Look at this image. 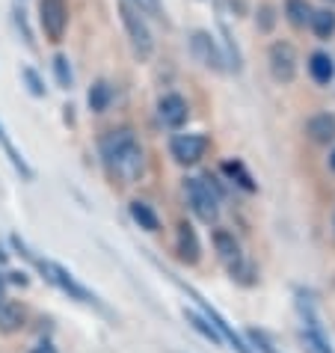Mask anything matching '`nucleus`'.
I'll use <instances>...</instances> for the list:
<instances>
[{
  "mask_svg": "<svg viewBox=\"0 0 335 353\" xmlns=\"http://www.w3.org/2000/svg\"><path fill=\"white\" fill-rule=\"evenodd\" d=\"M101 158L107 163V170L125 184L140 181V175L145 170V152L136 143L131 128H119L107 134L101 140Z\"/></svg>",
  "mask_w": 335,
  "mask_h": 353,
  "instance_id": "1",
  "label": "nucleus"
},
{
  "mask_svg": "<svg viewBox=\"0 0 335 353\" xmlns=\"http://www.w3.org/2000/svg\"><path fill=\"white\" fill-rule=\"evenodd\" d=\"M184 196L190 202L193 214L199 217L202 223H216L220 220V196H216L214 184L208 175H199V179H187L184 181Z\"/></svg>",
  "mask_w": 335,
  "mask_h": 353,
  "instance_id": "2",
  "label": "nucleus"
},
{
  "mask_svg": "<svg viewBox=\"0 0 335 353\" xmlns=\"http://www.w3.org/2000/svg\"><path fill=\"white\" fill-rule=\"evenodd\" d=\"M214 250H216V256H220V261L229 268L232 273V279H238L241 285H252V268L243 261V252L238 247V241H234V234L232 232H225V229H216L214 232Z\"/></svg>",
  "mask_w": 335,
  "mask_h": 353,
  "instance_id": "3",
  "label": "nucleus"
},
{
  "mask_svg": "<svg viewBox=\"0 0 335 353\" xmlns=\"http://www.w3.org/2000/svg\"><path fill=\"white\" fill-rule=\"evenodd\" d=\"M33 261H36V268L42 270V276L51 282V285H57L60 291H65L68 297H74V300H81V303H90V306H98L101 312H107V309L101 306V300H98L92 291H86L81 282H77L65 268H60L57 261H48V259H33Z\"/></svg>",
  "mask_w": 335,
  "mask_h": 353,
  "instance_id": "4",
  "label": "nucleus"
},
{
  "mask_svg": "<svg viewBox=\"0 0 335 353\" xmlns=\"http://www.w3.org/2000/svg\"><path fill=\"white\" fill-rule=\"evenodd\" d=\"M119 15H122V24H125V33L128 39H131V48L134 54L140 57V60H149L152 51H154V39H152V30L149 24H145L143 12H136V9L131 3H119Z\"/></svg>",
  "mask_w": 335,
  "mask_h": 353,
  "instance_id": "5",
  "label": "nucleus"
},
{
  "mask_svg": "<svg viewBox=\"0 0 335 353\" xmlns=\"http://www.w3.org/2000/svg\"><path fill=\"white\" fill-rule=\"evenodd\" d=\"M297 48L291 42H273L270 51H267V65H270V74L276 83H294L297 77Z\"/></svg>",
  "mask_w": 335,
  "mask_h": 353,
  "instance_id": "6",
  "label": "nucleus"
},
{
  "mask_svg": "<svg viewBox=\"0 0 335 353\" xmlns=\"http://www.w3.org/2000/svg\"><path fill=\"white\" fill-rule=\"evenodd\" d=\"M39 24H42L48 42L60 45L68 27V6L63 0H42L39 3Z\"/></svg>",
  "mask_w": 335,
  "mask_h": 353,
  "instance_id": "7",
  "label": "nucleus"
},
{
  "mask_svg": "<svg viewBox=\"0 0 335 353\" xmlns=\"http://www.w3.org/2000/svg\"><path fill=\"white\" fill-rule=\"evenodd\" d=\"M190 54L196 63H202L211 72H225V57L216 45V39L208 30H193L190 33Z\"/></svg>",
  "mask_w": 335,
  "mask_h": 353,
  "instance_id": "8",
  "label": "nucleus"
},
{
  "mask_svg": "<svg viewBox=\"0 0 335 353\" xmlns=\"http://www.w3.org/2000/svg\"><path fill=\"white\" fill-rule=\"evenodd\" d=\"M170 152L181 166H193L208 152V137L205 134H175L170 143Z\"/></svg>",
  "mask_w": 335,
  "mask_h": 353,
  "instance_id": "9",
  "label": "nucleus"
},
{
  "mask_svg": "<svg viewBox=\"0 0 335 353\" xmlns=\"http://www.w3.org/2000/svg\"><path fill=\"white\" fill-rule=\"evenodd\" d=\"M157 116H161V122L166 128H181L187 122V116H190V107H187V101L179 92H170L157 101Z\"/></svg>",
  "mask_w": 335,
  "mask_h": 353,
  "instance_id": "10",
  "label": "nucleus"
},
{
  "mask_svg": "<svg viewBox=\"0 0 335 353\" xmlns=\"http://www.w3.org/2000/svg\"><path fill=\"white\" fill-rule=\"evenodd\" d=\"M175 250H179V259L184 264H196L202 259V243H199V238H196L190 223L179 225V232H175Z\"/></svg>",
  "mask_w": 335,
  "mask_h": 353,
  "instance_id": "11",
  "label": "nucleus"
},
{
  "mask_svg": "<svg viewBox=\"0 0 335 353\" xmlns=\"http://www.w3.org/2000/svg\"><path fill=\"white\" fill-rule=\"evenodd\" d=\"M305 131L314 143H332L335 140V116L332 113H314L309 122H305Z\"/></svg>",
  "mask_w": 335,
  "mask_h": 353,
  "instance_id": "12",
  "label": "nucleus"
},
{
  "mask_svg": "<svg viewBox=\"0 0 335 353\" xmlns=\"http://www.w3.org/2000/svg\"><path fill=\"white\" fill-rule=\"evenodd\" d=\"M24 323H27V309L21 303L3 300V306H0V332H18L24 330Z\"/></svg>",
  "mask_w": 335,
  "mask_h": 353,
  "instance_id": "13",
  "label": "nucleus"
},
{
  "mask_svg": "<svg viewBox=\"0 0 335 353\" xmlns=\"http://www.w3.org/2000/svg\"><path fill=\"white\" fill-rule=\"evenodd\" d=\"M309 74H312L314 83L327 86L332 77H335V63H332V57H329L327 51H314V54L309 57Z\"/></svg>",
  "mask_w": 335,
  "mask_h": 353,
  "instance_id": "14",
  "label": "nucleus"
},
{
  "mask_svg": "<svg viewBox=\"0 0 335 353\" xmlns=\"http://www.w3.org/2000/svg\"><path fill=\"white\" fill-rule=\"evenodd\" d=\"M128 211H131V220H134L136 225H140L143 232H157V229H161V220H157V214H154V208H152L149 202L134 199V202H131V208H128Z\"/></svg>",
  "mask_w": 335,
  "mask_h": 353,
  "instance_id": "15",
  "label": "nucleus"
},
{
  "mask_svg": "<svg viewBox=\"0 0 335 353\" xmlns=\"http://www.w3.org/2000/svg\"><path fill=\"white\" fill-rule=\"evenodd\" d=\"M309 30L318 36V39H332L335 36V9H314L312 12V21H309Z\"/></svg>",
  "mask_w": 335,
  "mask_h": 353,
  "instance_id": "16",
  "label": "nucleus"
},
{
  "mask_svg": "<svg viewBox=\"0 0 335 353\" xmlns=\"http://www.w3.org/2000/svg\"><path fill=\"white\" fill-rule=\"evenodd\" d=\"M184 318H187V323L199 332L202 339H208L211 345H223V336H220V330L214 327V323L205 318V315H199V312H193V309H184Z\"/></svg>",
  "mask_w": 335,
  "mask_h": 353,
  "instance_id": "17",
  "label": "nucleus"
},
{
  "mask_svg": "<svg viewBox=\"0 0 335 353\" xmlns=\"http://www.w3.org/2000/svg\"><path fill=\"white\" fill-rule=\"evenodd\" d=\"M312 3L309 0H285V18L294 24V27H309V21H312Z\"/></svg>",
  "mask_w": 335,
  "mask_h": 353,
  "instance_id": "18",
  "label": "nucleus"
},
{
  "mask_svg": "<svg viewBox=\"0 0 335 353\" xmlns=\"http://www.w3.org/2000/svg\"><path fill=\"white\" fill-rule=\"evenodd\" d=\"M110 101H113L110 83H107V81L92 83V90H90V110H92V113H104L107 107H110Z\"/></svg>",
  "mask_w": 335,
  "mask_h": 353,
  "instance_id": "19",
  "label": "nucleus"
},
{
  "mask_svg": "<svg viewBox=\"0 0 335 353\" xmlns=\"http://www.w3.org/2000/svg\"><path fill=\"white\" fill-rule=\"evenodd\" d=\"M223 172L229 175L232 181H238L243 190H258V184L252 181V175L246 172V166H243L241 161H225V163H223Z\"/></svg>",
  "mask_w": 335,
  "mask_h": 353,
  "instance_id": "20",
  "label": "nucleus"
},
{
  "mask_svg": "<svg viewBox=\"0 0 335 353\" xmlns=\"http://www.w3.org/2000/svg\"><path fill=\"white\" fill-rule=\"evenodd\" d=\"M303 345L305 353H332L327 332H314V330H303Z\"/></svg>",
  "mask_w": 335,
  "mask_h": 353,
  "instance_id": "21",
  "label": "nucleus"
},
{
  "mask_svg": "<svg viewBox=\"0 0 335 353\" xmlns=\"http://www.w3.org/2000/svg\"><path fill=\"white\" fill-rule=\"evenodd\" d=\"M0 140H3V149H6V154H9V161H12V166H15V170H18V172H21V179H27V181H33V179H36V172L30 170V163H27V161L21 158V154H18V149H15V145H12V143H9V140H6V134H3V137H0Z\"/></svg>",
  "mask_w": 335,
  "mask_h": 353,
  "instance_id": "22",
  "label": "nucleus"
},
{
  "mask_svg": "<svg viewBox=\"0 0 335 353\" xmlns=\"http://www.w3.org/2000/svg\"><path fill=\"white\" fill-rule=\"evenodd\" d=\"M54 74H57V83H60L63 90H72L74 74H72V65H68V57L65 54H57L54 57Z\"/></svg>",
  "mask_w": 335,
  "mask_h": 353,
  "instance_id": "23",
  "label": "nucleus"
},
{
  "mask_svg": "<svg viewBox=\"0 0 335 353\" xmlns=\"http://www.w3.org/2000/svg\"><path fill=\"white\" fill-rule=\"evenodd\" d=\"M21 81L27 83V92H30L33 98H45V81H42V77H39V72H36V68H30V65H24L21 68Z\"/></svg>",
  "mask_w": 335,
  "mask_h": 353,
  "instance_id": "24",
  "label": "nucleus"
},
{
  "mask_svg": "<svg viewBox=\"0 0 335 353\" xmlns=\"http://www.w3.org/2000/svg\"><path fill=\"white\" fill-rule=\"evenodd\" d=\"M125 3H131L136 12H143V15H152V18H166V12H163V3L161 0H125Z\"/></svg>",
  "mask_w": 335,
  "mask_h": 353,
  "instance_id": "25",
  "label": "nucleus"
},
{
  "mask_svg": "<svg viewBox=\"0 0 335 353\" xmlns=\"http://www.w3.org/2000/svg\"><path fill=\"white\" fill-rule=\"evenodd\" d=\"M15 24H18V30H21L24 42L30 45V48H36V42H33V30H30V24H27V18H24L21 9H15Z\"/></svg>",
  "mask_w": 335,
  "mask_h": 353,
  "instance_id": "26",
  "label": "nucleus"
},
{
  "mask_svg": "<svg viewBox=\"0 0 335 353\" xmlns=\"http://www.w3.org/2000/svg\"><path fill=\"white\" fill-rule=\"evenodd\" d=\"M261 21H258V27H261V30L264 33H270V27H273V21H276V18H273V9L270 6H261Z\"/></svg>",
  "mask_w": 335,
  "mask_h": 353,
  "instance_id": "27",
  "label": "nucleus"
},
{
  "mask_svg": "<svg viewBox=\"0 0 335 353\" xmlns=\"http://www.w3.org/2000/svg\"><path fill=\"white\" fill-rule=\"evenodd\" d=\"M9 282H15V285H27V273H21V270H15V273H9Z\"/></svg>",
  "mask_w": 335,
  "mask_h": 353,
  "instance_id": "28",
  "label": "nucleus"
},
{
  "mask_svg": "<svg viewBox=\"0 0 335 353\" xmlns=\"http://www.w3.org/2000/svg\"><path fill=\"white\" fill-rule=\"evenodd\" d=\"M30 353H57V347L51 345V341H42V345H36Z\"/></svg>",
  "mask_w": 335,
  "mask_h": 353,
  "instance_id": "29",
  "label": "nucleus"
},
{
  "mask_svg": "<svg viewBox=\"0 0 335 353\" xmlns=\"http://www.w3.org/2000/svg\"><path fill=\"white\" fill-rule=\"evenodd\" d=\"M3 300H6V276L0 273V306H3Z\"/></svg>",
  "mask_w": 335,
  "mask_h": 353,
  "instance_id": "30",
  "label": "nucleus"
},
{
  "mask_svg": "<svg viewBox=\"0 0 335 353\" xmlns=\"http://www.w3.org/2000/svg\"><path fill=\"white\" fill-rule=\"evenodd\" d=\"M329 170L335 172V149H332V154H329Z\"/></svg>",
  "mask_w": 335,
  "mask_h": 353,
  "instance_id": "31",
  "label": "nucleus"
},
{
  "mask_svg": "<svg viewBox=\"0 0 335 353\" xmlns=\"http://www.w3.org/2000/svg\"><path fill=\"white\" fill-rule=\"evenodd\" d=\"M3 261H6V252H3V250H0V264H3Z\"/></svg>",
  "mask_w": 335,
  "mask_h": 353,
  "instance_id": "32",
  "label": "nucleus"
},
{
  "mask_svg": "<svg viewBox=\"0 0 335 353\" xmlns=\"http://www.w3.org/2000/svg\"><path fill=\"white\" fill-rule=\"evenodd\" d=\"M332 225H335V214H332Z\"/></svg>",
  "mask_w": 335,
  "mask_h": 353,
  "instance_id": "33",
  "label": "nucleus"
},
{
  "mask_svg": "<svg viewBox=\"0 0 335 353\" xmlns=\"http://www.w3.org/2000/svg\"><path fill=\"white\" fill-rule=\"evenodd\" d=\"M0 137H3V128H0Z\"/></svg>",
  "mask_w": 335,
  "mask_h": 353,
  "instance_id": "34",
  "label": "nucleus"
},
{
  "mask_svg": "<svg viewBox=\"0 0 335 353\" xmlns=\"http://www.w3.org/2000/svg\"><path fill=\"white\" fill-rule=\"evenodd\" d=\"M332 3H335V0H332Z\"/></svg>",
  "mask_w": 335,
  "mask_h": 353,
  "instance_id": "35",
  "label": "nucleus"
}]
</instances>
